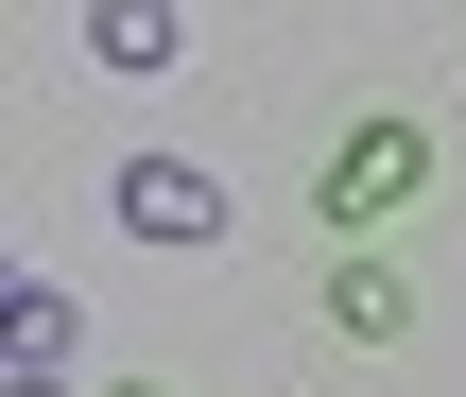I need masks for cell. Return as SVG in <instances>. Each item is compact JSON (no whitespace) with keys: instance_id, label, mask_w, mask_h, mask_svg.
<instances>
[{"instance_id":"obj_5","label":"cell","mask_w":466,"mask_h":397,"mask_svg":"<svg viewBox=\"0 0 466 397\" xmlns=\"http://www.w3.org/2000/svg\"><path fill=\"white\" fill-rule=\"evenodd\" d=\"M69 329H86V311H69V294H52V277H17V381H35V397L69 381Z\"/></svg>"},{"instance_id":"obj_2","label":"cell","mask_w":466,"mask_h":397,"mask_svg":"<svg viewBox=\"0 0 466 397\" xmlns=\"http://www.w3.org/2000/svg\"><path fill=\"white\" fill-rule=\"evenodd\" d=\"M104 225L208 260V242H225V173H208V156H121V173H104Z\"/></svg>"},{"instance_id":"obj_1","label":"cell","mask_w":466,"mask_h":397,"mask_svg":"<svg viewBox=\"0 0 466 397\" xmlns=\"http://www.w3.org/2000/svg\"><path fill=\"white\" fill-rule=\"evenodd\" d=\"M415 208H432V121H415V104H363V121L311 156V225L363 260V242H380V225H415Z\"/></svg>"},{"instance_id":"obj_3","label":"cell","mask_w":466,"mask_h":397,"mask_svg":"<svg viewBox=\"0 0 466 397\" xmlns=\"http://www.w3.org/2000/svg\"><path fill=\"white\" fill-rule=\"evenodd\" d=\"M311 311H329V346H415V277H398L380 242H363V260H329V294H311Z\"/></svg>"},{"instance_id":"obj_4","label":"cell","mask_w":466,"mask_h":397,"mask_svg":"<svg viewBox=\"0 0 466 397\" xmlns=\"http://www.w3.org/2000/svg\"><path fill=\"white\" fill-rule=\"evenodd\" d=\"M86 52L156 87V69H190V17H173V0H86Z\"/></svg>"},{"instance_id":"obj_6","label":"cell","mask_w":466,"mask_h":397,"mask_svg":"<svg viewBox=\"0 0 466 397\" xmlns=\"http://www.w3.org/2000/svg\"><path fill=\"white\" fill-rule=\"evenodd\" d=\"M104 397H173V381H104Z\"/></svg>"}]
</instances>
